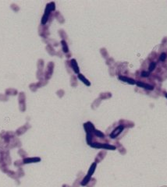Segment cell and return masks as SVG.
I'll list each match as a JSON object with an SVG mask.
<instances>
[{"label":"cell","mask_w":167,"mask_h":187,"mask_svg":"<svg viewBox=\"0 0 167 187\" xmlns=\"http://www.w3.org/2000/svg\"><path fill=\"white\" fill-rule=\"evenodd\" d=\"M11 159L10 157L9 151H0V169L3 172L6 173L8 172L7 166L10 165Z\"/></svg>","instance_id":"cell-1"},{"label":"cell","mask_w":167,"mask_h":187,"mask_svg":"<svg viewBox=\"0 0 167 187\" xmlns=\"http://www.w3.org/2000/svg\"><path fill=\"white\" fill-rule=\"evenodd\" d=\"M54 9H55V3L54 2H50L47 5L46 12H44V14L43 15L42 19V25H46V23L48 20V19L50 18L51 12Z\"/></svg>","instance_id":"cell-2"},{"label":"cell","mask_w":167,"mask_h":187,"mask_svg":"<svg viewBox=\"0 0 167 187\" xmlns=\"http://www.w3.org/2000/svg\"><path fill=\"white\" fill-rule=\"evenodd\" d=\"M18 101L19 105H20V110L21 112H24L26 110V95L24 92L19 93Z\"/></svg>","instance_id":"cell-3"},{"label":"cell","mask_w":167,"mask_h":187,"mask_svg":"<svg viewBox=\"0 0 167 187\" xmlns=\"http://www.w3.org/2000/svg\"><path fill=\"white\" fill-rule=\"evenodd\" d=\"M48 27L46 25H41L39 27V35L43 37L44 38H46L48 36Z\"/></svg>","instance_id":"cell-4"},{"label":"cell","mask_w":167,"mask_h":187,"mask_svg":"<svg viewBox=\"0 0 167 187\" xmlns=\"http://www.w3.org/2000/svg\"><path fill=\"white\" fill-rule=\"evenodd\" d=\"M53 67H54V64L52 62H49L47 66V70L46 72V75H44V78L46 80H48L51 78L52 76V72H53Z\"/></svg>","instance_id":"cell-5"},{"label":"cell","mask_w":167,"mask_h":187,"mask_svg":"<svg viewBox=\"0 0 167 187\" xmlns=\"http://www.w3.org/2000/svg\"><path fill=\"white\" fill-rule=\"evenodd\" d=\"M30 127V126H29V124H28V123L25 124L24 126H23L20 127L19 129H17V130L16 131V135H17V136H20V135L24 134L25 132H26V131L28 130V129H29Z\"/></svg>","instance_id":"cell-6"},{"label":"cell","mask_w":167,"mask_h":187,"mask_svg":"<svg viewBox=\"0 0 167 187\" xmlns=\"http://www.w3.org/2000/svg\"><path fill=\"white\" fill-rule=\"evenodd\" d=\"M46 83H44L42 81H39L38 83H31V84H30V86H29V87H30V91H34V92H35L36 91V90L38 89V88H40L42 86H43V85H44Z\"/></svg>","instance_id":"cell-7"},{"label":"cell","mask_w":167,"mask_h":187,"mask_svg":"<svg viewBox=\"0 0 167 187\" xmlns=\"http://www.w3.org/2000/svg\"><path fill=\"white\" fill-rule=\"evenodd\" d=\"M41 158H26L23 160L24 165V164H28V163H36L38 162H40Z\"/></svg>","instance_id":"cell-8"},{"label":"cell","mask_w":167,"mask_h":187,"mask_svg":"<svg viewBox=\"0 0 167 187\" xmlns=\"http://www.w3.org/2000/svg\"><path fill=\"white\" fill-rule=\"evenodd\" d=\"M18 94V92H17V91L16 89H14V88H8V89H6V95L7 96V95H14V96H15V95H16Z\"/></svg>","instance_id":"cell-9"},{"label":"cell","mask_w":167,"mask_h":187,"mask_svg":"<svg viewBox=\"0 0 167 187\" xmlns=\"http://www.w3.org/2000/svg\"><path fill=\"white\" fill-rule=\"evenodd\" d=\"M38 70H42V69L44 68V61L42 59H39L38 61Z\"/></svg>","instance_id":"cell-10"},{"label":"cell","mask_w":167,"mask_h":187,"mask_svg":"<svg viewBox=\"0 0 167 187\" xmlns=\"http://www.w3.org/2000/svg\"><path fill=\"white\" fill-rule=\"evenodd\" d=\"M71 64H72V66H73V68H74V70L75 71V73H78L79 72V69H78V66H76V60L75 59H73L71 62Z\"/></svg>","instance_id":"cell-11"},{"label":"cell","mask_w":167,"mask_h":187,"mask_svg":"<svg viewBox=\"0 0 167 187\" xmlns=\"http://www.w3.org/2000/svg\"><path fill=\"white\" fill-rule=\"evenodd\" d=\"M18 154H20V155L22 157V158H28V154L25 152L23 149H20L18 151Z\"/></svg>","instance_id":"cell-12"},{"label":"cell","mask_w":167,"mask_h":187,"mask_svg":"<svg viewBox=\"0 0 167 187\" xmlns=\"http://www.w3.org/2000/svg\"><path fill=\"white\" fill-rule=\"evenodd\" d=\"M16 176H17L18 178L23 177L24 175V171H23V169H21V168H19L18 170H17V172H16Z\"/></svg>","instance_id":"cell-13"},{"label":"cell","mask_w":167,"mask_h":187,"mask_svg":"<svg viewBox=\"0 0 167 187\" xmlns=\"http://www.w3.org/2000/svg\"><path fill=\"white\" fill-rule=\"evenodd\" d=\"M11 9L14 10V11H15V12H18L19 10H20V7L16 5V4H11Z\"/></svg>","instance_id":"cell-14"},{"label":"cell","mask_w":167,"mask_h":187,"mask_svg":"<svg viewBox=\"0 0 167 187\" xmlns=\"http://www.w3.org/2000/svg\"><path fill=\"white\" fill-rule=\"evenodd\" d=\"M24 165V162H23V160H19V161H16V162H14V165L16 167H20Z\"/></svg>","instance_id":"cell-15"},{"label":"cell","mask_w":167,"mask_h":187,"mask_svg":"<svg viewBox=\"0 0 167 187\" xmlns=\"http://www.w3.org/2000/svg\"><path fill=\"white\" fill-rule=\"evenodd\" d=\"M0 101H8V97L6 94H0Z\"/></svg>","instance_id":"cell-16"},{"label":"cell","mask_w":167,"mask_h":187,"mask_svg":"<svg viewBox=\"0 0 167 187\" xmlns=\"http://www.w3.org/2000/svg\"><path fill=\"white\" fill-rule=\"evenodd\" d=\"M61 43H62V45L63 46V51H64V52H67V51H68V48H67V45H66V41H62Z\"/></svg>","instance_id":"cell-17"},{"label":"cell","mask_w":167,"mask_h":187,"mask_svg":"<svg viewBox=\"0 0 167 187\" xmlns=\"http://www.w3.org/2000/svg\"><path fill=\"white\" fill-rule=\"evenodd\" d=\"M79 77H80V80L82 79L83 82L84 83H86L87 85H88V86L90 85V83L88 82V80H86V79L84 78V76H82V75H80V76H79Z\"/></svg>","instance_id":"cell-18"},{"label":"cell","mask_w":167,"mask_h":187,"mask_svg":"<svg viewBox=\"0 0 167 187\" xmlns=\"http://www.w3.org/2000/svg\"><path fill=\"white\" fill-rule=\"evenodd\" d=\"M166 54H162V55H161V58H160V59H161V60H165V59H166Z\"/></svg>","instance_id":"cell-19"}]
</instances>
